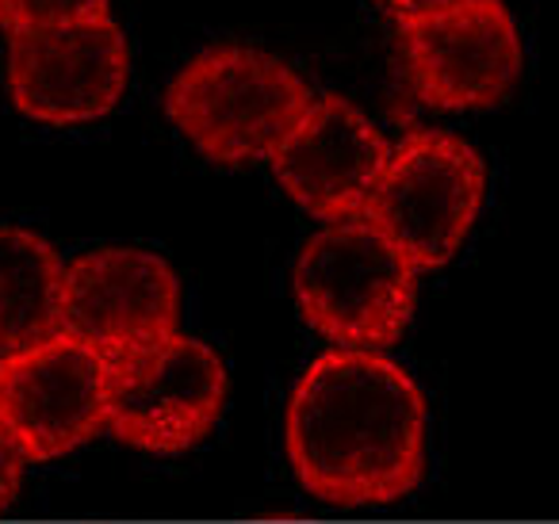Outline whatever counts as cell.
Instances as JSON below:
<instances>
[{"instance_id":"cell-1","label":"cell","mask_w":559,"mask_h":524,"mask_svg":"<svg viewBox=\"0 0 559 524\" xmlns=\"http://www.w3.org/2000/svg\"><path fill=\"white\" fill-rule=\"evenodd\" d=\"M426 425V394L403 364L372 348H334L292 386L284 448L314 498L383 505L421 483Z\"/></svg>"},{"instance_id":"cell-2","label":"cell","mask_w":559,"mask_h":524,"mask_svg":"<svg viewBox=\"0 0 559 524\" xmlns=\"http://www.w3.org/2000/svg\"><path fill=\"white\" fill-rule=\"evenodd\" d=\"M311 108L304 78L253 47H207L165 88V116L215 165H249L276 154Z\"/></svg>"},{"instance_id":"cell-3","label":"cell","mask_w":559,"mask_h":524,"mask_svg":"<svg viewBox=\"0 0 559 524\" xmlns=\"http://www.w3.org/2000/svg\"><path fill=\"white\" fill-rule=\"evenodd\" d=\"M296 307L322 337L353 348H383L411 325L414 264L372 226L342 218L304 241L292 272Z\"/></svg>"},{"instance_id":"cell-4","label":"cell","mask_w":559,"mask_h":524,"mask_svg":"<svg viewBox=\"0 0 559 524\" xmlns=\"http://www.w3.org/2000/svg\"><path fill=\"white\" fill-rule=\"evenodd\" d=\"M483 188L475 146L449 131H414L388 154L368 218L414 269H441L472 234Z\"/></svg>"},{"instance_id":"cell-5","label":"cell","mask_w":559,"mask_h":524,"mask_svg":"<svg viewBox=\"0 0 559 524\" xmlns=\"http://www.w3.org/2000/svg\"><path fill=\"white\" fill-rule=\"evenodd\" d=\"M226 406V368L203 341L169 333L108 360V429L142 452H188Z\"/></svg>"},{"instance_id":"cell-6","label":"cell","mask_w":559,"mask_h":524,"mask_svg":"<svg viewBox=\"0 0 559 524\" xmlns=\"http://www.w3.org/2000/svg\"><path fill=\"white\" fill-rule=\"evenodd\" d=\"M9 96L47 127H85L116 111L131 81V47L111 16L9 35Z\"/></svg>"},{"instance_id":"cell-7","label":"cell","mask_w":559,"mask_h":524,"mask_svg":"<svg viewBox=\"0 0 559 524\" xmlns=\"http://www.w3.org/2000/svg\"><path fill=\"white\" fill-rule=\"evenodd\" d=\"M108 425V356L58 337L0 364V432L24 460H58Z\"/></svg>"},{"instance_id":"cell-8","label":"cell","mask_w":559,"mask_h":524,"mask_svg":"<svg viewBox=\"0 0 559 524\" xmlns=\"http://www.w3.org/2000/svg\"><path fill=\"white\" fill-rule=\"evenodd\" d=\"M403 62L426 104L441 111H479L513 93L525 50L502 0H464L406 20Z\"/></svg>"},{"instance_id":"cell-9","label":"cell","mask_w":559,"mask_h":524,"mask_svg":"<svg viewBox=\"0 0 559 524\" xmlns=\"http://www.w3.org/2000/svg\"><path fill=\"white\" fill-rule=\"evenodd\" d=\"M180 279L139 246L81 253L62 276V333L111 360L177 333Z\"/></svg>"},{"instance_id":"cell-10","label":"cell","mask_w":559,"mask_h":524,"mask_svg":"<svg viewBox=\"0 0 559 524\" xmlns=\"http://www.w3.org/2000/svg\"><path fill=\"white\" fill-rule=\"evenodd\" d=\"M388 154V139L357 104L319 96L269 162L280 188L299 207L342 223L368 211Z\"/></svg>"},{"instance_id":"cell-11","label":"cell","mask_w":559,"mask_h":524,"mask_svg":"<svg viewBox=\"0 0 559 524\" xmlns=\"http://www.w3.org/2000/svg\"><path fill=\"white\" fill-rule=\"evenodd\" d=\"M62 276L47 238L0 226V364L62 333Z\"/></svg>"},{"instance_id":"cell-12","label":"cell","mask_w":559,"mask_h":524,"mask_svg":"<svg viewBox=\"0 0 559 524\" xmlns=\"http://www.w3.org/2000/svg\"><path fill=\"white\" fill-rule=\"evenodd\" d=\"M93 16H108V0H0V27L9 32L78 24Z\"/></svg>"},{"instance_id":"cell-13","label":"cell","mask_w":559,"mask_h":524,"mask_svg":"<svg viewBox=\"0 0 559 524\" xmlns=\"http://www.w3.org/2000/svg\"><path fill=\"white\" fill-rule=\"evenodd\" d=\"M24 463L27 460L16 452V444H12V440L0 432V513L12 505L20 483H24Z\"/></svg>"},{"instance_id":"cell-14","label":"cell","mask_w":559,"mask_h":524,"mask_svg":"<svg viewBox=\"0 0 559 524\" xmlns=\"http://www.w3.org/2000/svg\"><path fill=\"white\" fill-rule=\"evenodd\" d=\"M380 4L399 24H406V20L429 16V12H441V9H449V4H464V0H380Z\"/></svg>"}]
</instances>
